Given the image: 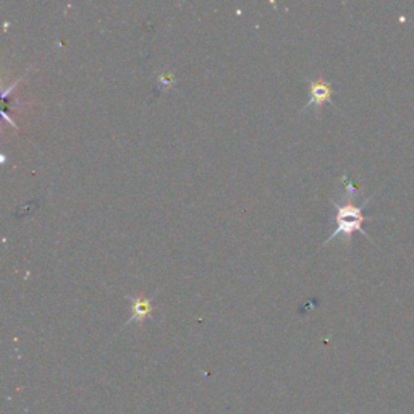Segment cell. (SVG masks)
Segmentation results:
<instances>
[{
  "mask_svg": "<svg viewBox=\"0 0 414 414\" xmlns=\"http://www.w3.org/2000/svg\"><path fill=\"white\" fill-rule=\"evenodd\" d=\"M342 180L346 186V199H345V202H342V204L340 202L331 199L332 204L335 206L337 227H335V230H333V233L331 235V237H328L326 241L322 243V246H326L327 243H331L332 239H335V238H342V239H345L346 244H351V238L355 232H359L364 235L366 238L371 239L369 235L364 232V228H362L364 220H368L364 215H362V209H364V206L369 204L371 197L362 201L361 206H356L355 204V197H356L355 185H353V183L348 180L346 177H343ZM371 241H373V239H371Z\"/></svg>",
  "mask_w": 414,
  "mask_h": 414,
  "instance_id": "6da1fadb",
  "label": "cell"
},
{
  "mask_svg": "<svg viewBox=\"0 0 414 414\" xmlns=\"http://www.w3.org/2000/svg\"><path fill=\"white\" fill-rule=\"evenodd\" d=\"M306 83H308V91H309V101L304 106L303 112L314 109V112L319 115L321 114L322 106L326 102L332 103V96H333V84L327 79H324L322 77H319L317 79H310L306 78Z\"/></svg>",
  "mask_w": 414,
  "mask_h": 414,
  "instance_id": "7a4b0ae2",
  "label": "cell"
},
{
  "mask_svg": "<svg viewBox=\"0 0 414 414\" xmlns=\"http://www.w3.org/2000/svg\"><path fill=\"white\" fill-rule=\"evenodd\" d=\"M131 303V317L126 321L125 326H128L131 322L143 324L146 319H150L154 316V306L152 299L144 298V296H128Z\"/></svg>",
  "mask_w": 414,
  "mask_h": 414,
  "instance_id": "3957f363",
  "label": "cell"
},
{
  "mask_svg": "<svg viewBox=\"0 0 414 414\" xmlns=\"http://www.w3.org/2000/svg\"><path fill=\"white\" fill-rule=\"evenodd\" d=\"M159 81H161L162 84H164V88H168L170 89L172 88V83L175 81V78H173V75L170 73V75H159Z\"/></svg>",
  "mask_w": 414,
  "mask_h": 414,
  "instance_id": "277c9868",
  "label": "cell"
}]
</instances>
